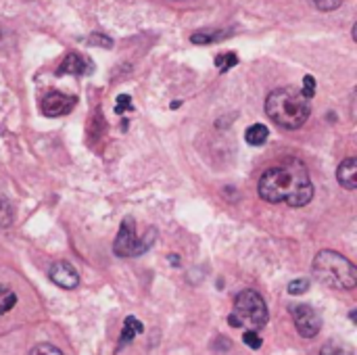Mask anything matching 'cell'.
<instances>
[{
    "label": "cell",
    "instance_id": "3957f363",
    "mask_svg": "<svg viewBox=\"0 0 357 355\" xmlns=\"http://www.w3.org/2000/svg\"><path fill=\"white\" fill-rule=\"evenodd\" d=\"M314 276L333 289L339 291H351L357 285L356 266L341 253L324 249L314 259Z\"/></svg>",
    "mask_w": 357,
    "mask_h": 355
},
{
    "label": "cell",
    "instance_id": "9a60e30c",
    "mask_svg": "<svg viewBox=\"0 0 357 355\" xmlns=\"http://www.w3.org/2000/svg\"><path fill=\"white\" fill-rule=\"evenodd\" d=\"M15 303H17L15 293H13L10 289L0 287V316H2V314H6V312H10V310L15 308Z\"/></svg>",
    "mask_w": 357,
    "mask_h": 355
},
{
    "label": "cell",
    "instance_id": "ac0fdd59",
    "mask_svg": "<svg viewBox=\"0 0 357 355\" xmlns=\"http://www.w3.org/2000/svg\"><path fill=\"white\" fill-rule=\"evenodd\" d=\"M312 2V6L314 8H318V10H335V8H339L341 4H343V0H310Z\"/></svg>",
    "mask_w": 357,
    "mask_h": 355
},
{
    "label": "cell",
    "instance_id": "5bb4252c",
    "mask_svg": "<svg viewBox=\"0 0 357 355\" xmlns=\"http://www.w3.org/2000/svg\"><path fill=\"white\" fill-rule=\"evenodd\" d=\"M138 333H142V324L136 318H128L126 326H123V333H121V345H128Z\"/></svg>",
    "mask_w": 357,
    "mask_h": 355
},
{
    "label": "cell",
    "instance_id": "ffe728a7",
    "mask_svg": "<svg viewBox=\"0 0 357 355\" xmlns=\"http://www.w3.org/2000/svg\"><path fill=\"white\" fill-rule=\"evenodd\" d=\"M243 341L251 347V349H259L261 347V337L257 335V331H247L243 335Z\"/></svg>",
    "mask_w": 357,
    "mask_h": 355
},
{
    "label": "cell",
    "instance_id": "cb8c5ba5",
    "mask_svg": "<svg viewBox=\"0 0 357 355\" xmlns=\"http://www.w3.org/2000/svg\"><path fill=\"white\" fill-rule=\"evenodd\" d=\"M117 103H119V105H117V113H119L121 109H130V96H119Z\"/></svg>",
    "mask_w": 357,
    "mask_h": 355
},
{
    "label": "cell",
    "instance_id": "7a4b0ae2",
    "mask_svg": "<svg viewBox=\"0 0 357 355\" xmlns=\"http://www.w3.org/2000/svg\"><path fill=\"white\" fill-rule=\"evenodd\" d=\"M266 113L280 128L299 130L310 119L312 105H310V98L303 96V92H299L291 86H284V88H276L274 92L268 94Z\"/></svg>",
    "mask_w": 357,
    "mask_h": 355
},
{
    "label": "cell",
    "instance_id": "603a6c76",
    "mask_svg": "<svg viewBox=\"0 0 357 355\" xmlns=\"http://www.w3.org/2000/svg\"><path fill=\"white\" fill-rule=\"evenodd\" d=\"M88 44H100V46H111L113 42H111V38H107V36H102V33H92V36H90V40H88Z\"/></svg>",
    "mask_w": 357,
    "mask_h": 355
},
{
    "label": "cell",
    "instance_id": "ba28073f",
    "mask_svg": "<svg viewBox=\"0 0 357 355\" xmlns=\"http://www.w3.org/2000/svg\"><path fill=\"white\" fill-rule=\"evenodd\" d=\"M48 276H50V280H52L56 287L67 289V291H71V289H75V287L79 285V274H77V270H75L71 264H67V262H56V264H52Z\"/></svg>",
    "mask_w": 357,
    "mask_h": 355
},
{
    "label": "cell",
    "instance_id": "d6986e66",
    "mask_svg": "<svg viewBox=\"0 0 357 355\" xmlns=\"http://www.w3.org/2000/svg\"><path fill=\"white\" fill-rule=\"evenodd\" d=\"M310 289V280L307 278H297L289 285V293L291 295H303Z\"/></svg>",
    "mask_w": 357,
    "mask_h": 355
},
{
    "label": "cell",
    "instance_id": "7402d4cb",
    "mask_svg": "<svg viewBox=\"0 0 357 355\" xmlns=\"http://www.w3.org/2000/svg\"><path fill=\"white\" fill-rule=\"evenodd\" d=\"M316 94V80L312 75H305L303 77V96L305 98H312Z\"/></svg>",
    "mask_w": 357,
    "mask_h": 355
},
{
    "label": "cell",
    "instance_id": "e0dca14e",
    "mask_svg": "<svg viewBox=\"0 0 357 355\" xmlns=\"http://www.w3.org/2000/svg\"><path fill=\"white\" fill-rule=\"evenodd\" d=\"M29 355H63V352L59 349V347H54V345H50V343H40V345H36Z\"/></svg>",
    "mask_w": 357,
    "mask_h": 355
},
{
    "label": "cell",
    "instance_id": "277c9868",
    "mask_svg": "<svg viewBox=\"0 0 357 355\" xmlns=\"http://www.w3.org/2000/svg\"><path fill=\"white\" fill-rule=\"evenodd\" d=\"M228 322L232 326H245L247 331H259L268 324V305L257 291H243L236 295L234 312Z\"/></svg>",
    "mask_w": 357,
    "mask_h": 355
},
{
    "label": "cell",
    "instance_id": "2e32d148",
    "mask_svg": "<svg viewBox=\"0 0 357 355\" xmlns=\"http://www.w3.org/2000/svg\"><path fill=\"white\" fill-rule=\"evenodd\" d=\"M215 65L220 71H228L232 69L234 65H238V56L234 52H224V54H218L215 56Z\"/></svg>",
    "mask_w": 357,
    "mask_h": 355
},
{
    "label": "cell",
    "instance_id": "52a82bcc",
    "mask_svg": "<svg viewBox=\"0 0 357 355\" xmlns=\"http://www.w3.org/2000/svg\"><path fill=\"white\" fill-rule=\"evenodd\" d=\"M75 107V98L63 94V92H50L42 98L40 103V109L46 117H61V115H67L71 113Z\"/></svg>",
    "mask_w": 357,
    "mask_h": 355
},
{
    "label": "cell",
    "instance_id": "44dd1931",
    "mask_svg": "<svg viewBox=\"0 0 357 355\" xmlns=\"http://www.w3.org/2000/svg\"><path fill=\"white\" fill-rule=\"evenodd\" d=\"M320 355H354L349 349H345V347H339V345H335V343H328V345H324L322 347V352Z\"/></svg>",
    "mask_w": 357,
    "mask_h": 355
},
{
    "label": "cell",
    "instance_id": "7c38bea8",
    "mask_svg": "<svg viewBox=\"0 0 357 355\" xmlns=\"http://www.w3.org/2000/svg\"><path fill=\"white\" fill-rule=\"evenodd\" d=\"M228 38V31H222V29H209V31H195L190 36V42L192 44H213V42H220Z\"/></svg>",
    "mask_w": 357,
    "mask_h": 355
},
{
    "label": "cell",
    "instance_id": "5b68a950",
    "mask_svg": "<svg viewBox=\"0 0 357 355\" xmlns=\"http://www.w3.org/2000/svg\"><path fill=\"white\" fill-rule=\"evenodd\" d=\"M153 243V234L146 239V241H140L138 234H136V224L132 218H126L123 224L119 226V234L115 239V245H113V251L115 255L119 257H136L140 253H144Z\"/></svg>",
    "mask_w": 357,
    "mask_h": 355
},
{
    "label": "cell",
    "instance_id": "9c48e42d",
    "mask_svg": "<svg viewBox=\"0 0 357 355\" xmlns=\"http://www.w3.org/2000/svg\"><path fill=\"white\" fill-rule=\"evenodd\" d=\"M337 180L341 182V186L343 188H347V190H354L357 186V161L354 157H349V159H345L341 165H339V169H337Z\"/></svg>",
    "mask_w": 357,
    "mask_h": 355
},
{
    "label": "cell",
    "instance_id": "8fae6325",
    "mask_svg": "<svg viewBox=\"0 0 357 355\" xmlns=\"http://www.w3.org/2000/svg\"><path fill=\"white\" fill-rule=\"evenodd\" d=\"M268 136H270V130H268L264 123H253V126H249L247 132H245V140H247L251 146H261V144H266Z\"/></svg>",
    "mask_w": 357,
    "mask_h": 355
},
{
    "label": "cell",
    "instance_id": "4fadbf2b",
    "mask_svg": "<svg viewBox=\"0 0 357 355\" xmlns=\"http://www.w3.org/2000/svg\"><path fill=\"white\" fill-rule=\"evenodd\" d=\"M15 220V209L6 197L0 195V228H8Z\"/></svg>",
    "mask_w": 357,
    "mask_h": 355
},
{
    "label": "cell",
    "instance_id": "6da1fadb",
    "mask_svg": "<svg viewBox=\"0 0 357 355\" xmlns=\"http://www.w3.org/2000/svg\"><path fill=\"white\" fill-rule=\"evenodd\" d=\"M257 190L264 201L287 203L289 207H305L314 199V184L307 167L299 159L266 169L259 178Z\"/></svg>",
    "mask_w": 357,
    "mask_h": 355
},
{
    "label": "cell",
    "instance_id": "30bf717a",
    "mask_svg": "<svg viewBox=\"0 0 357 355\" xmlns=\"http://www.w3.org/2000/svg\"><path fill=\"white\" fill-rule=\"evenodd\" d=\"M86 71H88V63L75 52H69L65 56V61L61 63V69H59V73H63V75H82Z\"/></svg>",
    "mask_w": 357,
    "mask_h": 355
},
{
    "label": "cell",
    "instance_id": "8992f818",
    "mask_svg": "<svg viewBox=\"0 0 357 355\" xmlns=\"http://www.w3.org/2000/svg\"><path fill=\"white\" fill-rule=\"evenodd\" d=\"M293 320H295V328L303 339H314L320 335L322 328V318L320 314L310 308V305H297L293 310Z\"/></svg>",
    "mask_w": 357,
    "mask_h": 355
}]
</instances>
